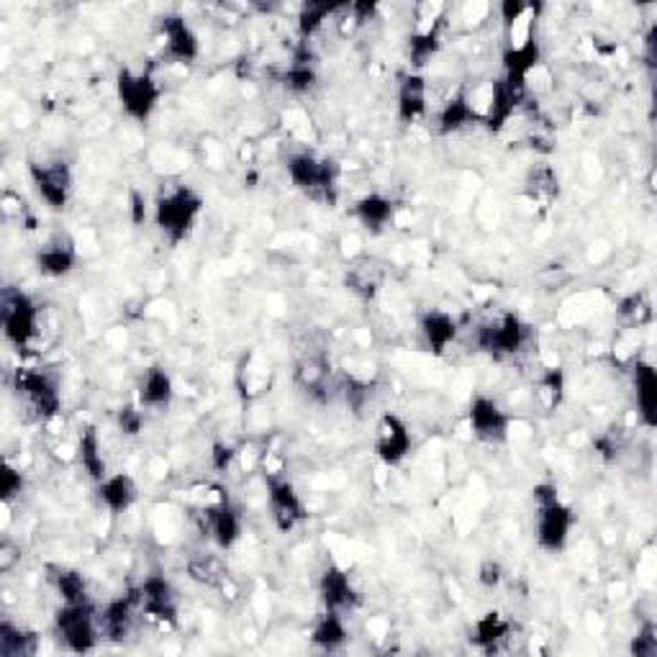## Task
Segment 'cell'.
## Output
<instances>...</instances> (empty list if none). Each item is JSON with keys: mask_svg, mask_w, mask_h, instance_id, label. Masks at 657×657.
Masks as SVG:
<instances>
[{"mask_svg": "<svg viewBox=\"0 0 657 657\" xmlns=\"http://www.w3.org/2000/svg\"><path fill=\"white\" fill-rule=\"evenodd\" d=\"M593 450H596L598 455L604 457V460H614V457L619 455L621 444H619V440H614L611 434H602V437H596V440H593Z\"/></svg>", "mask_w": 657, "mask_h": 657, "instance_id": "49", "label": "cell"}, {"mask_svg": "<svg viewBox=\"0 0 657 657\" xmlns=\"http://www.w3.org/2000/svg\"><path fill=\"white\" fill-rule=\"evenodd\" d=\"M617 314H619V319L630 324V327H634V324L640 327V324H645L649 319V303L642 293H632L619 303Z\"/></svg>", "mask_w": 657, "mask_h": 657, "instance_id": "44", "label": "cell"}, {"mask_svg": "<svg viewBox=\"0 0 657 657\" xmlns=\"http://www.w3.org/2000/svg\"><path fill=\"white\" fill-rule=\"evenodd\" d=\"M470 126H483V111L476 109L468 93H455L440 105L437 111V134L440 137H452Z\"/></svg>", "mask_w": 657, "mask_h": 657, "instance_id": "26", "label": "cell"}, {"mask_svg": "<svg viewBox=\"0 0 657 657\" xmlns=\"http://www.w3.org/2000/svg\"><path fill=\"white\" fill-rule=\"evenodd\" d=\"M265 491L270 519L280 534L295 532L308 519V506L293 480L282 478L278 472H265Z\"/></svg>", "mask_w": 657, "mask_h": 657, "instance_id": "12", "label": "cell"}, {"mask_svg": "<svg viewBox=\"0 0 657 657\" xmlns=\"http://www.w3.org/2000/svg\"><path fill=\"white\" fill-rule=\"evenodd\" d=\"M75 460L93 483H101V480L111 472L109 460H105L101 432H98L96 424H88V427L80 429V437H77V444H75Z\"/></svg>", "mask_w": 657, "mask_h": 657, "instance_id": "28", "label": "cell"}, {"mask_svg": "<svg viewBox=\"0 0 657 657\" xmlns=\"http://www.w3.org/2000/svg\"><path fill=\"white\" fill-rule=\"evenodd\" d=\"M632 655L655 657L657 655V630L653 621H645L632 640Z\"/></svg>", "mask_w": 657, "mask_h": 657, "instance_id": "47", "label": "cell"}, {"mask_svg": "<svg viewBox=\"0 0 657 657\" xmlns=\"http://www.w3.org/2000/svg\"><path fill=\"white\" fill-rule=\"evenodd\" d=\"M511 424L514 416L501 406L498 399H493L489 393H476L470 399L468 427L478 442L491 444V447L506 444L508 437H511Z\"/></svg>", "mask_w": 657, "mask_h": 657, "instance_id": "13", "label": "cell"}, {"mask_svg": "<svg viewBox=\"0 0 657 657\" xmlns=\"http://www.w3.org/2000/svg\"><path fill=\"white\" fill-rule=\"evenodd\" d=\"M534 504V540L547 555H560L568 549L576 529V508L560 496L553 480H540L532 489Z\"/></svg>", "mask_w": 657, "mask_h": 657, "instance_id": "2", "label": "cell"}, {"mask_svg": "<svg viewBox=\"0 0 657 657\" xmlns=\"http://www.w3.org/2000/svg\"><path fill=\"white\" fill-rule=\"evenodd\" d=\"M77 263H80V252H77L75 239L67 235L49 237L34 254V265H37L39 275H45L49 280H62L73 275L77 270Z\"/></svg>", "mask_w": 657, "mask_h": 657, "instance_id": "18", "label": "cell"}, {"mask_svg": "<svg viewBox=\"0 0 657 657\" xmlns=\"http://www.w3.org/2000/svg\"><path fill=\"white\" fill-rule=\"evenodd\" d=\"M350 214L365 231H370V235H383L388 226L395 222L399 203H395L391 195L380 193V190H370V193L359 195L357 201L352 203Z\"/></svg>", "mask_w": 657, "mask_h": 657, "instance_id": "23", "label": "cell"}, {"mask_svg": "<svg viewBox=\"0 0 657 657\" xmlns=\"http://www.w3.org/2000/svg\"><path fill=\"white\" fill-rule=\"evenodd\" d=\"M527 190L532 198H542V201H555L560 195V175L553 165L542 162L534 165L527 175Z\"/></svg>", "mask_w": 657, "mask_h": 657, "instance_id": "40", "label": "cell"}, {"mask_svg": "<svg viewBox=\"0 0 657 657\" xmlns=\"http://www.w3.org/2000/svg\"><path fill=\"white\" fill-rule=\"evenodd\" d=\"M206 211V198L188 182H162L154 195L152 218L162 239L169 247H178L193 235L198 222Z\"/></svg>", "mask_w": 657, "mask_h": 657, "instance_id": "1", "label": "cell"}, {"mask_svg": "<svg viewBox=\"0 0 657 657\" xmlns=\"http://www.w3.org/2000/svg\"><path fill=\"white\" fill-rule=\"evenodd\" d=\"M0 553H3V555H0V570H3V573H9L11 565L18 560V555H13V553H18V549H13L11 542H3Z\"/></svg>", "mask_w": 657, "mask_h": 657, "instance_id": "51", "label": "cell"}, {"mask_svg": "<svg viewBox=\"0 0 657 657\" xmlns=\"http://www.w3.org/2000/svg\"><path fill=\"white\" fill-rule=\"evenodd\" d=\"M39 653V634L16 621H0V657H34Z\"/></svg>", "mask_w": 657, "mask_h": 657, "instance_id": "36", "label": "cell"}, {"mask_svg": "<svg viewBox=\"0 0 657 657\" xmlns=\"http://www.w3.org/2000/svg\"><path fill=\"white\" fill-rule=\"evenodd\" d=\"M282 88L293 96H308L311 90L319 85V67H316V56L311 52L308 45H303L295 49L291 65L286 67V73L280 77Z\"/></svg>", "mask_w": 657, "mask_h": 657, "instance_id": "29", "label": "cell"}, {"mask_svg": "<svg viewBox=\"0 0 657 657\" xmlns=\"http://www.w3.org/2000/svg\"><path fill=\"white\" fill-rule=\"evenodd\" d=\"M113 88H116L118 109H122L129 122L139 126H147L152 122V116L157 113L162 103V96H165V88H162L157 75H154L150 67H118Z\"/></svg>", "mask_w": 657, "mask_h": 657, "instance_id": "4", "label": "cell"}, {"mask_svg": "<svg viewBox=\"0 0 657 657\" xmlns=\"http://www.w3.org/2000/svg\"><path fill=\"white\" fill-rule=\"evenodd\" d=\"M444 28H447V9L444 5H429V16L419 18L412 37H408V62H412V70H416V73H424V67L442 52Z\"/></svg>", "mask_w": 657, "mask_h": 657, "instance_id": "17", "label": "cell"}, {"mask_svg": "<svg viewBox=\"0 0 657 657\" xmlns=\"http://www.w3.org/2000/svg\"><path fill=\"white\" fill-rule=\"evenodd\" d=\"M175 401V380L162 365H150L139 372L137 404L144 412H167Z\"/></svg>", "mask_w": 657, "mask_h": 657, "instance_id": "22", "label": "cell"}, {"mask_svg": "<svg viewBox=\"0 0 657 657\" xmlns=\"http://www.w3.org/2000/svg\"><path fill=\"white\" fill-rule=\"evenodd\" d=\"M54 634L67 653L88 655L101 645V621H98V606L90 602L62 604L54 614Z\"/></svg>", "mask_w": 657, "mask_h": 657, "instance_id": "6", "label": "cell"}, {"mask_svg": "<svg viewBox=\"0 0 657 657\" xmlns=\"http://www.w3.org/2000/svg\"><path fill=\"white\" fill-rule=\"evenodd\" d=\"M376 457L388 468L404 465L414 452V434L404 416L395 412H383L376 421V437H372Z\"/></svg>", "mask_w": 657, "mask_h": 657, "instance_id": "15", "label": "cell"}, {"mask_svg": "<svg viewBox=\"0 0 657 657\" xmlns=\"http://www.w3.org/2000/svg\"><path fill=\"white\" fill-rule=\"evenodd\" d=\"M568 395V376L563 367H547L536 380V399L545 406V412H557Z\"/></svg>", "mask_w": 657, "mask_h": 657, "instance_id": "38", "label": "cell"}, {"mask_svg": "<svg viewBox=\"0 0 657 657\" xmlns=\"http://www.w3.org/2000/svg\"><path fill=\"white\" fill-rule=\"evenodd\" d=\"M295 383L311 399L327 401L329 383H331V365L324 355H308L295 365Z\"/></svg>", "mask_w": 657, "mask_h": 657, "instance_id": "33", "label": "cell"}, {"mask_svg": "<svg viewBox=\"0 0 657 657\" xmlns=\"http://www.w3.org/2000/svg\"><path fill=\"white\" fill-rule=\"evenodd\" d=\"M630 378L640 421L647 429H653L657 424V370L647 359H634L630 367Z\"/></svg>", "mask_w": 657, "mask_h": 657, "instance_id": "27", "label": "cell"}, {"mask_svg": "<svg viewBox=\"0 0 657 657\" xmlns=\"http://www.w3.org/2000/svg\"><path fill=\"white\" fill-rule=\"evenodd\" d=\"M137 617H139L137 589H129L124 596H116L105 606H98V621H101L103 640L124 642L131 634Z\"/></svg>", "mask_w": 657, "mask_h": 657, "instance_id": "21", "label": "cell"}, {"mask_svg": "<svg viewBox=\"0 0 657 657\" xmlns=\"http://www.w3.org/2000/svg\"><path fill=\"white\" fill-rule=\"evenodd\" d=\"M419 331L427 350L434 357H444L452 344L457 342V337H460V324H457L455 314H450V311L429 308L421 314Z\"/></svg>", "mask_w": 657, "mask_h": 657, "instance_id": "25", "label": "cell"}, {"mask_svg": "<svg viewBox=\"0 0 657 657\" xmlns=\"http://www.w3.org/2000/svg\"><path fill=\"white\" fill-rule=\"evenodd\" d=\"M319 602L327 611L348 614L357 609L363 596H359L348 570L339 568V565H327L319 576Z\"/></svg>", "mask_w": 657, "mask_h": 657, "instance_id": "19", "label": "cell"}, {"mask_svg": "<svg viewBox=\"0 0 657 657\" xmlns=\"http://www.w3.org/2000/svg\"><path fill=\"white\" fill-rule=\"evenodd\" d=\"M186 570H188L190 581L209 585V589H226V583H229V573H226L222 560L214 555L193 557V560L188 563Z\"/></svg>", "mask_w": 657, "mask_h": 657, "instance_id": "39", "label": "cell"}, {"mask_svg": "<svg viewBox=\"0 0 657 657\" xmlns=\"http://www.w3.org/2000/svg\"><path fill=\"white\" fill-rule=\"evenodd\" d=\"M286 175L291 186L308 198V201L321 203V206L334 209L339 201V180H342V165L334 157H321V154L301 150L286 157Z\"/></svg>", "mask_w": 657, "mask_h": 657, "instance_id": "3", "label": "cell"}, {"mask_svg": "<svg viewBox=\"0 0 657 657\" xmlns=\"http://www.w3.org/2000/svg\"><path fill=\"white\" fill-rule=\"evenodd\" d=\"M344 286H348V291L357 295L359 301H376L380 295V288H383V267L372 263V260L352 265L348 275H344Z\"/></svg>", "mask_w": 657, "mask_h": 657, "instance_id": "35", "label": "cell"}, {"mask_svg": "<svg viewBox=\"0 0 657 657\" xmlns=\"http://www.w3.org/2000/svg\"><path fill=\"white\" fill-rule=\"evenodd\" d=\"M395 116L404 126H416L429 116V80L424 73H406L395 90Z\"/></svg>", "mask_w": 657, "mask_h": 657, "instance_id": "20", "label": "cell"}, {"mask_svg": "<svg viewBox=\"0 0 657 657\" xmlns=\"http://www.w3.org/2000/svg\"><path fill=\"white\" fill-rule=\"evenodd\" d=\"M139 614L157 621L162 627H178L180 621V598L169 578L162 573H150L137 585Z\"/></svg>", "mask_w": 657, "mask_h": 657, "instance_id": "14", "label": "cell"}, {"mask_svg": "<svg viewBox=\"0 0 657 657\" xmlns=\"http://www.w3.org/2000/svg\"><path fill=\"white\" fill-rule=\"evenodd\" d=\"M532 11H534V3H521V0H506V3L498 5V18L501 24H504L506 41L511 39L514 28H517Z\"/></svg>", "mask_w": 657, "mask_h": 657, "instance_id": "43", "label": "cell"}, {"mask_svg": "<svg viewBox=\"0 0 657 657\" xmlns=\"http://www.w3.org/2000/svg\"><path fill=\"white\" fill-rule=\"evenodd\" d=\"M47 573L62 604L90 602V583L83 570L70 568V565H47Z\"/></svg>", "mask_w": 657, "mask_h": 657, "instance_id": "32", "label": "cell"}, {"mask_svg": "<svg viewBox=\"0 0 657 657\" xmlns=\"http://www.w3.org/2000/svg\"><path fill=\"white\" fill-rule=\"evenodd\" d=\"M144 216H147L144 195H141V193H137V190H134V193H131V218H134V224H141V222H144Z\"/></svg>", "mask_w": 657, "mask_h": 657, "instance_id": "50", "label": "cell"}, {"mask_svg": "<svg viewBox=\"0 0 657 657\" xmlns=\"http://www.w3.org/2000/svg\"><path fill=\"white\" fill-rule=\"evenodd\" d=\"M147 412L139 404H124L116 414V427L124 437H139L144 432L147 424Z\"/></svg>", "mask_w": 657, "mask_h": 657, "instance_id": "42", "label": "cell"}, {"mask_svg": "<svg viewBox=\"0 0 657 657\" xmlns=\"http://www.w3.org/2000/svg\"><path fill=\"white\" fill-rule=\"evenodd\" d=\"M342 11V5H331V3H303L299 9V18H295V26H299V37L303 45H308L316 34L321 31L324 24L331 16Z\"/></svg>", "mask_w": 657, "mask_h": 657, "instance_id": "37", "label": "cell"}, {"mask_svg": "<svg viewBox=\"0 0 657 657\" xmlns=\"http://www.w3.org/2000/svg\"><path fill=\"white\" fill-rule=\"evenodd\" d=\"M239 455H242V452H239L235 444L214 442L209 452V463L216 472H229L231 468H235V463L239 460Z\"/></svg>", "mask_w": 657, "mask_h": 657, "instance_id": "46", "label": "cell"}, {"mask_svg": "<svg viewBox=\"0 0 657 657\" xmlns=\"http://www.w3.org/2000/svg\"><path fill=\"white\" fill-rule=\"evenodd\" d=\"M157 31L162 41V52L175 65H195L201 56V37L190 21L178 11L162 13L157 21Z\"/></svg>", "mask_w": 657, "mask_h": 657, "instance_id": "16", "label": "cell"}, {"mask_svg": "<svg viewBox=\"0 0 657 657\" xmlns=\"http://www.w3.org/2000/svg\"><path fill=\"white\" fill-rule=\"evenodd\" d=\"M311 645L324 649V653H337L350 642V627L348 617L339 611H327L324 609L316 617L314 627H311Z\"/></svg>", "mask_w": 657, "mask_h": 657, "instance_id": "31", "label": "cell"}, {"mask_svg": "<svg viewBox=\"0 0 657 657\" xmlns=\"http://www.w3.org/2000/svg\"><path fill=\"white\" fill-rule=\"evenodd\" d=\"M529 337H532V327L514 311H504V314L493 316V319L483 321L476 329L478 350L493 359L521 355L529 344Z\"/></svg>", "mask_w": 657, "mask_h": 657, "instance_id": "9", "label": "cell"}, {"mask_svg": "<svg viewBox=\"0 0 657 657\" xmlns=\"http://www.w3.org/2000/svg\"><path fill=\"white\" fill-rule=\"evenodd\" d=\"M201 527L203 534L209 536L222 553L235 549L244 536V519L242 511L235 501L229 498V491L218 489V496L211 498L201 511Z\"/></svg>", "mask_w": 657, "mask_h": 657, "instance_id": "11", "label": "cell"}, {"mask_svg": "<svg viewBox=\"0 0 657 657\" xmlns=\"http://www.w3.org/2000/svg\"><path fill=\"white\" fill-rule=\"evenodd\" d=\"M28 178H31L39 201L49 211H65L73 201L75 173L65 157L31 160L28 162Z\"/></svg>", "mask_w": 657, "mask_h": 657, "instance_id": "10", "label": "cell"}, {"mask_svg": "<svg viewBox=\"0 0 657 657\" xmlns=\"http://www.w3.org/2000/svg\"><path fill=\"white\" fill-rule=\"evenodd\" d=\"M514 624L501 611H485L472 621L470 645L483 649V653H496L504 642L511 637Z\"/></svg>", "mask_w": 657, "mask_h": 657, "instance_id": "30", "label": "cell"}, {"mask_svg": "<svg viewBox=\"0 0 657 657\" xmlns=\"http://www.w3.org/2000/svg\"><path fill=\"white\" fill-rule=\"evenodd\" d=\"M96 496L111 517H122V514L131 511L139 501V485L131 472H109L101 483H96Z\"/></svg>", "mask_w": 657, "mask_h": 657, "instance_id": "24", "label": "cell"}, {"mask_svg": "<svg viewBox=\"0 0 657 657\" xmlns=\"http://www.w3.org/2000/svg\"><path fill=\"white\" fill-rule=\"evenodd\" d=\"M521 103L525 101H519V98L514 96L504 85V80L498 77L491 88V101L483 109V126L491 134H501L508 124H511V118L517 116Z\"/></svg>", "mask_w": 657, "mask_h": 657, "instance_id": "34", "label": "cell"}, {"mask_svg": "<svg viewBox=\"0 0 657 657\" xmlns=\"http://www.w3.org/2000/svg\"><path fill=\"white\" fill-rule=\"evenodd\" d=\"M26 491V476L24 470L16 468L11 460L0 465V501L5 506H11L13 501L21 498V493Z\"/></svg>", "mask_w": 657, "mask_h": 657, "instance_id": "41", "label": "cell"}, {"mask_svg": "<svg viewBox=\"0 0 657 657\" xmlns=\"http://www.w3.org/2000/svg\"><path fill=\"white\" fill-rule=\"evenodd\" d=\"M536 13H534V18L527 24L525 39L506 45L504 54H501V70H504V73H501V80H504L506 88L511 90L519 101H527L529 77H532L534 70L542 65V56H545L540 34H536Z\"/></svg>", "mask_w": 657, "mask_h": 657, "instance_id": "8", "label": "cell"}, {"mask_svg": "<svg viewBox=\"0 0 657 657\" xmlns=\"http://www.w3.org/2000/svg\"><path fill=\"white\" fill-rule=\"evenodd\" d=\"M370 383H365V380H359L355 376H344L342 378V395L344 401H348V406L352 412L359 414L367 404V399H370Z\"/></svg>", "mask_w": 657, "mask_h": 657, "instance_id": "45", "label": "cell"}, {"mask_svg": "<svg viewBox=\"0 0 657 657\" xmlns=\"http://www.w3.org/2000/svg\"><path fill=\"white\" fill-rule=\"evenodd\" d=\"M41 308L26 291L9 288L0 301V329L13 350L26 355L41 334Z\"/></svg>", "mask_w": 657, "mask_h": 657, "instance_id": "5", "label": "cell"}, {"mask_svg": "<svg viewBox=\"0 0 657 657\" xmlns=\"http://www.w3.org/2000/svg\"><path fill=\"white\" fill-rule=\"evenodd\" d=\"M13 391L26 406L31 419L41 424H49L60 419L62 414V391L56 378L49 370H39V367H18L13 372Z\"/></svg>", "mask_w": 657, "mask_h": 657, "instance_id": "7", "label": "cell"}, {"mask_svg": "<svg viewBox=\"0 0 657 657\" xmlns=\"http://www.w3.org/2000/svg\"><path fill=\"white\" fill-rule=\"evenodd\" d=\"M504 565H501L498 560H493V557H489V560H483L478 565V583L483 585V589H498L501 583H504Z\"/></svg>", "mask_w": 657, "mask_h": 657, "instance_id": "48", "label": "cell"}]
</instances>
